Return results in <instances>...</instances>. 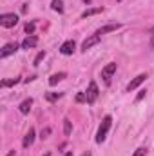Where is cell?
Here are the masks:
<instances>
[{
  "instance_id": "1",
  "label": "cell",
  "mask_w": 154,
  "mask_h": 156,
  "mask_svg": "<svg viewBox=\"0 0 154 156\" xmlns=\"http://www.w3.org/2000/svg\"><path fill=\"white\" fill-rule=\"evenodd\" d=\"M111 123H113V118L109 116V115L102 120V123H100V127H98V133H96V142H98V144L105 142L107 133H109V129H111Z\"/></svg>"
},
{
  "instance_id": "2",
  "label": "cell",
  "mask_w": 154,
  "mask_h": 156,
  "mask_svg": "<svg viewBox=\"0 0 154 156\" xmlns=\"http://www.w3.org/2000/svg\"><path fill=\"white\" fill-rule=\"evenodd\" d=\"M18 24V16L15 13H4L0 15V26L2 27H15Z\"/></svg>"
},
{
  "instance_id": "3",
  "label": "cell",
  "mask_w": 154,
  "mask_h": 156,
  "mask_svg": "<svg viewBox=\"0 0 154 156\" xmlns=\"http://www.w3.org/2000/svg\"><path fill=\"white\" fill-rule=\"evenodd\" d=\"M98 85H96V82L94 80H91L89 82V87H87V93H85V96H87V104H94L96 102V98H98Z\"/></svg>"
},
{
  "instance_id": "4",
  "label": "cell",
  "mask_w": 154,
  "mask_h": 156,
  "mask_svg": "<svg viewBox=\"0 0 154 156\" xmlns=\"http://www.w3.org/2000/svg\"><path fill=\"white\" fill-rule=\"evenodd\" d=\"M116 73V64L114 62H111V64H107L103 69H102V78H103V82L109 85L111 83V78H113V75Z\"/></svg>"
},
{
  "instance_id": "5",
  "label": "cell",
  "mask_w": 154,
  "mask_h": 156,
  "mask_svg": "<svg viewBox=\"0 0 154 156\" xmlns=\"http://www.w3.org/2000/svg\"><path fill=\"white\" fill-rule=\"evenodd\" d=\"M16 51H18V44H16V42H15V44H13V42H11V44H5V45L2 47V51H0V58H7L9 55H15Z\"/></svg>"
},
{
  "instance_id": "6",
  "label": "cell",
  "mask_w": 154,
  "mask_h": 156,
  "mask_svg": "<svg viewBox=\"0 0 154 156\" xmlns=\"http://www.w3.org/2000/svg\"><path fill=\"white\" fill-rule=\"evenodd\" d=\"M100 38H102V37H100L98 33H94V35H91L89 38H85L83 44H82V51H87V49H91L93 45H96V44L100 42Z\"/></svg>"
},
{
  "instance_id": "7",
  "label": "cell",
  "mask_w": 154,
  "mask_h": 156,
  "mask_svg": "<svg viewBox=\"0 0 154 156\" xmlns=\"http://www.w3.org/2000/svg\"><path fill=\"white\" fill-rule=\"evenodd\" d=\"M145 80H147V75H138L136 78H132V80L129 82V85H127V93H131V91H134L136 87H140Z\"/></svg>"
},
{
  "instance_id": "8",
  "label": "cell",
  "mask_w": 154,
  "mask_h": 156,
  "mask_svg": "<svg viewBox=\"0 0 154 156\" xmlns=\"http://www.w3.org/2000/svg\"><path fill=\"white\" fill-rule=\"evenodd\" d=\"M75 49H76V44H75V40H67V42H64L62 44V47H60V53L62 55H73L75 53Z\"/></svg>"
},
{
  "instance_id": "9",
  "label": "cell",
  "mask_w": 154,
  "mask_h": 156,
  "mask_svg": "<svg viewBox=\"0 0 154 156\" xmlns=\"http://www.w3.org/2000/svg\"><path fill=\"white\" fill-rule=\"evenodd\" d=\"M33 142H35V129H33V127H29V131H27V134L24 136V142H22L24 149L31 147V145H33Z\"/></svg>"
},
{
  "instance_id": "10",
  "label": "cell",
  "mask_w": 154,
  "mask_h": 156,
  "mask_svg": "<svg viewBox=\"0 0 154 156\" xmlns=\"http://www.w3.org/2000/svg\"><path fill=\"white\" fill-rule=\"evenodd\" d=\"M37 44H38V38H37V37H33V35H29L27 38L22 42V49H31V47H35Z\"/></svg>"
},
{
  "instance_id": "11",
  "label": "cell",
  "mask_w": 154,
  "mask_h": 156,
  "mask_svg": "<svg viewBox=\"0 0 154 156\" xmlns=\"http://www.w3.org/2000/svg\"><path fill=\"white\" fill-rule=\"evenodd\" d=\"M31 105H33V100H31V98H26V100L18 105V109H20L22 115H27V113L31 111Z\"/></svg>"
},
{
  "instance_id": "12",
  "label": "cell",
  "mask_w": 154,
  "mask_h": 156,
  "mask_svg": "<svg viewBox=\"0 0 154 156\" xmlns=\"http://www.w3.org/2000/svg\"><path fill=\"white\" fill-rule=\"evenodd\" d=\"M120 27V24H109V26H103V27H100L98 29V35L102 37V35H105V33H111V31H116Z\"/></svg>"
},
{
  "instance_id": "13",
  "label": "cell",
  "mask_w": 154,
  "mask_h": 156,
  "mask_svg": "<svg viewBox=\"0 0 154 156\" xmlns=\"http://www.w3.org/2000/svg\"><path fill=\"white\" fill-rule=\"evenodd\" d=\"M102 11H103V7H93V9H85V11L82 13V18H87V16L98 15V13H102Z\"/></svg>"
},
{
  "instance_id": "14",
  "label": "cell",
  "mask_w": 154,
  "mask_h": 156,
  "mask_svg": "<svg viewBox=\"0 0 154 156\" xmlns=\"http://www.w3.org/2000/svg\"><path fill=\"white\" fill-rule=\"evenodd\" d=\"M65 78V73H54L53 76L49 78V85H56L60 80H64Z\"/></svg>"
},
{
  "instance_id": "15",
  "label": "cell",
  "mask_w": 154,
  "mask_h": 156,
  "mask_svg": "<svg viewBox=\"0 0 154 156\" xmlns=\"http://www.w3.org/2000/svg\"><path fill=\"white\" fill-rule=\"evenodd\" d=\"M51 7H53V11L64 13V0H53L51 2Z\"/></svg>"
},
{
  "instance_id": "16",
  "label": "cell",
  "mask_w": 154,
  "mask_h": 156,
  "mask_svg": "<svg viewBox=\"0 0 154 156\" xmlns=\"http://www.w3.org/2000/svg\"><path fill=\"white\" fill-rule=\"evenodd\" d=\"M60 96H62V93H47V94H45V100H47V102H56Z\"/></svg>"
},
{
  "instance_id": "17",
  "label": "cell",
  "mask_w": 154,
  "mask_h": 156,
  "mask_svg": "<svg viewBox=\"0 0 154 156\" xmlns=\"http://www.w3.org/2000/svg\"><path fill=\"white\" fill-rule=\"evenodd\" d=\"M71 131H73V127H71V122L65 118V120H64V133H65V136H69V134H71Z\"/></svg>"
},
{
  "instance_id": "18",
  "label": "cell",
  "mask_w": 154,
  "mask_h": 156,
  "mask_svg": "<svg viewBox=\"0 0 154 156\" xmlns=\"http://www.w3.org/2000/svg\"><path fill=\"white\" fill-rule=\"evenodd\" d=\"M44 58H45V51H40L38 55H37V58L33 60V66H38V64L42 62V60H44Z\"/></svg>"
},
{
  "instance_id": "19",
  "label": "cell",
  "mask_w": 154,
  "mask_h": 156,
  "mask_svg": "<svg viewBox=\"0 0 154 156\" xmlns=\"http://www.w3.org/2000/svg\"><path fill=\"white\" fill-rule=\"evenodd\" d=\"M15 83H18V78H13V80H4V82H2V87H11V85H15Z\"/></svg>"
},
{
  "instance_id": "20",
  "label": "cell",
  "mask_w": 154,
  "mask_h": 156,
  "mask_svg": "<svg viewBox=\"0 0 154 156\" xmlns=\"http://www.w3.org/2000/svg\"><path fill=\"white\" fill-rule=\"evenodd\" d=\"M33 31H35V24H33V22H27V24H26V33H27V35H33Z\"/></svg>"
},
{
  "instance_id": "21",
  "label": "cell",
  "mask_w": 154,
  "mask_h": 156,
  "mask_svg": "<svg viewBox=\"0 0 154 156\" xmlns=\"http://www.w3.org/2000/svg\"><path fill=\"white\" fill-rule=\"evenodd\" d=\"M49 134H51V129H49V127H45V129H42V133H40V138L44 140V138H47Z\"/></svg>"
},
{
  "instance_id": "22",
  "label": "cell",
  "mask_w": 154,
  "mask_h": 156,
  "mask_svg": "<svg viewBox=\"0 0 154 156\" xmlns=\"http://www.w3.org/2000/svg\"><path fill=\"white\" fill-rule=\"evenodd\" d=\"M145 153H147V147H140V149H136V153L132 156H145Z\"/></svg>"
},
{
  "instance_id": "23",
  "label": "cell",
  "mask_w": 154,
  "mask_h": 156,
  "mask_svg": "<svg viewBox=\"0 0 154 156\" xmlns=\"http://www.w3.org/2000/svg\"><path fill=\"white\" fill-rule=\"evenodd\" d=\"M76 102H87V96L83 93H80V94H76Z\"/></svg>"
},
{
  "instance_id": "24",
  "label": "cell",
  "mask_w": 154,
  "mask_h": 156,
  "mask_svg": "<svg viewBox=\"0 0 154 156\" xmlns=\"http://www.w3.org/2000/svg\"><path fill=\"white\" fill-rule=\"evenodd\" d=\"M145 93H147V91H143V89H142V91L138 93V96H136V102H140V100H143V96H145Z\"/></svg>"
},
{
  "instance_id": "25",
  "label": "cell",
  "mask_w": 154,
  "mask_h": 156,
  "mask_svg": "<svg viewBox=\"0 0 154 156\" xmlns=\"http://www.w3.org/2000/svg\"><path fill=\"white\" fill-rule=\"evenodd\" d=\"M151 47H154V31H152V40H151Z\"/></svg>"
},
{
  "instance_id": "26",
  "label": "cell",
  "mask_w": 154,
  "mask_h": 156,
  "mask_svg": "<svg viewBox=\"0 0 154 156\" xmlns=\"http://www.w3.org/2000/svg\"><path fill=\"white\" fill-rule=\"evenodd\" d=\"M82 156H91V153H83Z\"/></svg>"
},
{
  "instance_id": "27",
  "label": "cell",
  "mask_w": 154,
  "mask_h": 156,
  "mask_svg": "<svg viewBox=\"0 0 154 156\" xmlns=\"http://www.w3.org/2000/svg\"><path fill=\"white\" fill-rule=\"evenodd\" d=\"M64 156H73V153H67V154H64Z\"/></svg>"
},
{
  "instance_id": "28",
  "label": "cell",
  "mask_w": 154,
  "mask_h": 156,
  "mask_svg": "<svg viewBox=\"0 0 154 156\" xmlns=\"http://www.w3.org/2000/svg\"><path fill=\"white\" fill-rule=\"evenodd\" d=\"M83 2H85V4H91V0H83Z\"/></svg>"
},
{
  "instance_id": "29",
  "label": "cell",
  "mask_w": 154,
  "mask_h": 156,
  "mask_svg": "<svg viewBox=\"0 0 154 156\" xmlns=\"http://www.w3.org/2000/svg\"><path fill=\"white\" fill-rule=\"evenodd\" d=\"M44 156H51V154H49V153H47V154H44Z\"/></svg>"
}]
</instances>
